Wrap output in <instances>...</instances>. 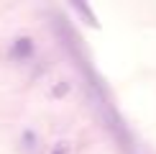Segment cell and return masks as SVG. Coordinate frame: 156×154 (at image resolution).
Instances as JSON below:
<instances>
[{
	"instance_id": "6da1fadb",
	"label": "cell",
	"mask_w": 156,
	"mask_h": 154,
	"mask_svg": "<svg viewBox=\"0 0 156 154\" xmlns=\"http://www.w3.org/2000/svg\"><path fill=\"white\" fill-rule=\"evenodd\" d=\"M31 51H34V44H31V38H18V41L13 44L10 54H13V57H18V59H28Z\"/></svg>"
},
{
	"instance_id": "7a4b0ae2",
	"label": "cell",
	"mask_w": 156,
	"mask_h": 154,
	"mask_svg": "<svg viewBox=\"0 0 156 154\" xmlns=\"http://www.w3.org/2000/svg\"><path fill=\"white\" fill-rule=\"evenodd\" d=\"M74 10H80V13H84V16H87V21H90V26H97V21H95V16H92V13H90V8H87V5H80V3H77V5H74Z\"/></svg>"
},
{
	"instance_id": "3957f363",
	"label": "cell",
	"mask_w": 156,
	"mask_h": 154,
	"mask_svg": "<svg viewBox=\"0 0 156 154\" xmlns=\"http://www.w3.org/2000/svg\"><path fill=\"white\" fill-rule=\"evenodd\" d=\"M51 154H67V149H64V146H54V152Z\"/></svg>"
}]
</instances>
